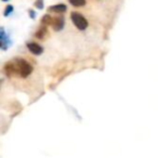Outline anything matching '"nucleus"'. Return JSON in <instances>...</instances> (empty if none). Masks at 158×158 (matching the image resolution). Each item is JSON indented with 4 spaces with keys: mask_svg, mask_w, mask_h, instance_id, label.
I'll use <instances>...</instances> for the list:
<instances>
[{
    "mask_svg": "<svg viewBox=\"0 0 158 158\" xmlns=\"http://www.w3.org/2000/svg\"><path fill=\"white\" fill-rule=\"evenodd\" d=\"M69 1V3L72 6H74V7L76 8H79V7H84L85 5H86V0H68Z\"/></svg>",
    "mask_w": 158,
    "mask_h": 158,
    "instance_id": "7",
    "label": "nucleus"
},
{
    "mask_svg": "<svg viewBox=\"0 0 158 158\" xmlns=\"http://www.w3.org/2000/svg\"><path fill=\"white\" fill-rule=\"evenodd\" d=\"M29 15H31V19H35L36 14H35V12L31 11H31H29Z\"/></svg>",
    "mask_w": 158,
    "mask_h": 158,
    "instance_id": "11",
    "label": "nucleus"
},
{
    "mask_svg": "<svg viewBox=\"0 0 158 158\" xmlns=\"http://www.w3.org/2000/svg\"><path fill=\"white\" fill-rule=\"evenodd\" d=\"M13 62L14 65V73L15 76H19L21 78H26L33 73V66L28 63L27 61L23 59H18Z\"/></svg>",
    "mask_w": 158,
    "mask_h": 158,
    "instance_id": "1",
    "label": "nucleus"
},
{
    "mask_svg": "<svg viewBox=\"0 0 158 158\" xmlns=\"http://www.w3.org/2000/svg\"><path fill=\"white\" fill-rule=\"evenodd\" d=\"M47 35H48V31H47V27L46 26L39 28L37 31H36V34H35L36 37H37L38 39H41V40H44V38H46Z\"/></svg>",
    "mask_w": 158,
    "mask_h": 158,
    "instance_id": "6",
    "label": "nucleus"
},
{
    "mask_svg": "<svg viewBox=\"0 0 158 158\" xmlns=\"http://www.w3.org/2000/svg\"><path fill=\"white\" fill-rule=\"evenodd\" d=\"M27 49L35 55H40L44 52L42 47L40 44H36V42H29V44H27Z\"/></svg>",
    "mask_w": 158,
    "mask_h": 158,
    "instance_id": "4",
    "label": "nucleus"
},
{
    "mask_svg": "<svg viewBox=\"0 0 158 158\" xmlns=\"http://www.w3.org/2000/svg\"><path fill=\"white\" fill-rule=\"evenodd\" d=\"M64 24H65V21H64V19L62 16H52L50 26H52L55 31H59L61 29H63Z\"/></svg>",
    "mask_w": 158,
    "mask_h": 158,
    "instance_id": "3",
    "label": "nucleus"
},
{
    "mask_svg": "<svg viewBox=\"0 0 158 158\" xmlns=\"http://www.w3.org/2000/svg\"><path fill=\"white\" fill-rule=\"evenodd\" d=\"M70 19H72V22L79 31H85L88 27V22L85 19L84 15H81L78 12H72L70 13Z\"/></svg>",
    "mask_w": 158,
    "mask_h": 158,
    "instance_id": "2",
    "label": "nucleus"
},
{
    "mask_svg": "<svg viewBox=\"0 0 158 158\" xmlns=\"http://www.w3.org/2000/svg\"><path fill=\"white\" fill-rule=\"evenodd\" d=\"M51 20H52V16H51V15H49V14H47V15H44V18H42L41 23L44 25V26H47V25H50Z\"/></svg>",
    "mask_w": 158,
    "mask_h": 158,
    "instance_id": "8",
    "label": "nucleus"
},
{
    "mask_svg": "<svg viewBox=\"0 0 158 158\" xmlns=\"http://www.w3.org/2000/svg\"><path fill=\"white\" fill-rule=\"evenodd\" d=\"M12 10H13V7L12 6H8L7 8H6V11H5V15L6 16H8L10 13L12 12Z\"/></svg>",
    "mask_w": 158,
    "mask_h": 158,
    "instance_id": "10",
    "label": "nucleus"
},
{
    "mask_svg": "<svg viewBox=\"0 0 158 158\" xmlns=\"http://www.w3.org/2000/svg\"><path fill=\"white\" fill-rule=\"evenodd\" d=\"M35 7H37L38 9H42L44 8V1L42 0H37L35 2Z\"/></svg>",
    "mask_w": 158,
    "mask_h": 158,
    "instance_id": "9",
    "label": "nucleus"
},
{
    "mask_svg": "<svg viewBox=\"0 0 158 158\" xmlns=\"http://www.w3.org/2000/svg\"><path fill=\"white\" fill-rule=\"evenodd\" d=\"M2 1H8V0H2Z\"/></svg>",
    "mask_w": 158,
    "mask_h": 158,
    "instance_id": "12",
    "label": "nucleus"
},
{
    "mask_svg": "<svg viewBox=\"0 0 158 158\" xmlns=\"http://www.w3.org/2000/svg\"><path fill=\"white\" fill-rule=\"evenodd\" d=\"M48 10L50 12H56V13H63L67 10L65 5L63 3H59V5H54V6H51V7L48 8Z\"/></svg>",
    "mask_w": 158,
    "mask_h": 158,
    "instance_id": "5",
    "label": "nucleus"
}]
</instances>
